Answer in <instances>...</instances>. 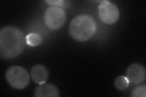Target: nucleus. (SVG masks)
I'll use <instances>...</instances> for the list:
<instances>
[{"mask_svg":"<svg viewBox=\"0 0 146 97\" xmlns=\"http://www.w3.org/2000/svg\"><path fill=\"white\" fill-rule=\"evenodd\" d=\"M26 36L15 26L4 27L0 31V55L3 59H12L20 55L25 48Z\"/></svg>","mask_w":146,"mask_h":97,"instance_id":"f257e3e1","label":"nucleus"},{"mask_svg":"<svg viewBox=\"0 0 146 97\" xmlns=\"http://www.w3.org/2000/svg\"><path fill=\"white\" fill-rule=\"evenodd\" d=\"M96 30V22L92 16L81 15L75 17L71 21L69 33L74 40L85 42L93 37Z\"/></svg>","mask_w":146,"mask_h":97,"instance_id":"f03ea898","label":"nucleus"},{"mask_svg":"<svg viewBox=\"0 0 146 97\" xmlns=\"http://www.w3.org/2000/svg\"><path fill=\"white\" fill-rule=\"evenodd\" d=\"M6 79L13 88L18 90L25 89L28 86L30 77L28 72L19 66L9 67L6 72Z\"/></svg>","mask_w":146,"mask_h":97,"instance_id":"7ed1b4c3","label":"nucleus"},{"mask_svg":"<svg viewBox=\"0 0 146 97\" xmlns=\"http://www.w3.org/2000/svg\"><path fill=\"white\" fill-rule=\"evenodd\" d=\"M66 18V13L63 9L56 6L48 7L44 16L46 26L52 30H57L61 29L65 24Z\"/></svg>","mask_w":146,"mask_h":97,"instance_id":"20e7f679","label":"nucleus"},{"mask_svg":"<svg viewBox=\"0 0 146 97\" xmlns=\"http://www.w3.org/2000/svg\"><path fill=\"white\" fill-rule=\"evenodd\" d=\"M99 18L105 24L111 25L116 23L119 18V10L115 4L103 1L98 8Z\"/></svg>","mask_w":146,"mask_h":97,"instance_id":"39448f33","label":"nucleus"},{"mask_svg":"<svg viewBox=\"0 0 146 97\" xmlns=\"http://www.w3.org/2000/svg\"><path fill=\"white\" fill-rule=\"evenodd\" d=\"M145 67L139 63L132 64L127 70V78L129 82L139 84L145 79L146 73Z\"/></svg>","mask_w":146,"mask_h":97,"instance_id":"423d86ee","label":"nucleus"},{"mask_svg":"<svg viewBox=\"0 0 146 97\" xmlns=\"http://www.w3.org/2000/svg\"><path fill=\"white\" fill-rule=\"evenodd\" d=\"M30 75L34 82L41 84L47 81L49 73L47 68L44 66L42 64H37L31 68Z\"/></svg>","mask_w":146,"mask_h":97,"instance_id":"0eeeda50","label":"nucleus"},{"mask_svg":"<svg viewBox=\"0 0 146 97\" xmlns=\"http://www.w3.org/2000/svg\"><path fill=\"white\" fill-rule=\"evenodd\" d=\"M34 95L35 97H58L60 92L55 85L43 83L36 87Z\"/></svg>","mask_w":146,"mask_h":97,"instance_id":"6e6552de","label":"nucleus"},{"mask_svg":"<svg viewBox=\"0 0 146 97\" xmlns=\"http://www.w3.org/2000/svg\"><path fill=\"white\" fill-rule=\"evenodd\" d=\"M26 44L34 47L41 44L43 41V38L42 36L38 34L31 33L26 36Z\"/></svg>","mask_w":146,"mask_h":97,"instance_id":"1a4fd4ad","label":"nucleus"},{"mask_svg":"<svg viewBox=\"0 0 146 97\" xmlns=\"http://www.w3.org/2000/svg\"><path fill=\"white\" fill-rule=\"evenodd\" d=\"M129 85V81L127 78L124 76H119L116 78L115 81V86L120 91L125 90Z\"/></svg>","mask_w":146,"mask_h":97,"instance_id":"9d476101","label":"nucleus"},{"mask_svg":"<svg viewBox=\"0 0 146 97\" xmlns=\"http://www.w3.org/2000/svg\"><path fill=\"white\" fill-rule=\"evenodd\" d=\"M45 3L53 6L65 9L69 6L71 2L70 1H65V0H57V1L54 0V1H45Z\"/></svg>","mask_w":146,"mask_h":97,"instance_id":"9b49d317","label":"nucleus"},{"mask_svg":"<svg viewBox=\"0 0 146 97\" xmlns=\"http://www.w3.org/2000/svg\"><path fill=\"white\" fill-rule=\"evenodd\" d=\"M146 96V86L145 85L140 86L135 88L131 94L132 97H145Z\"/></svg>","mask_w":146,"mask_h":97,"instance_id":"f8f14e48","label":"nucleus"}]
</instances>
